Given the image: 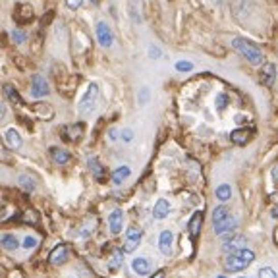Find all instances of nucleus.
<instances>
[{"label":"nucleus","instance_id":"nucleus-2","mask_svg":"<svg viewBox=\"0 0 278 278\" xmlns=\"http://www.w3.org/2000/svg\"><path fill=\"white\" fill-rule=\"evenodd\" d=\"M99 95H101V89H99V83H89V87L85 89L83 97L79 99V105H77V110L81 114H91L97 108V103H99Z\"/></svg>","mask_w":278,"mask_h":278},{"label":"nucleus","instance_id":"nucleus-34","mask_svg":"<svg viewBox=\"0 0 278 278\" xmlns=\"http://www.w3.org/2000/svg\"><path fill=\"white\" fill-rule=\"evenodd\" d=\"M259 278H278V276L270 267H263V269L259 270Z\"/></svg>","mask_w":278,"mask_h":278},{"label":"nucleus","instance_id":"nucleus-36","mask_svg":"<svg viewBox=\"0 0 278 278\" xmlns=\"http://www.w3.org/2000/svg\"><path fill=\"white\" fill-rule=\"evenodd\" d=\"M6 118H8V105L0 101V124H2Z\"/></svg>","mask_w":278,"mask_h":278},{"label":"nucleus","instance_id":"nucleus-41","mask_svg":"<svg viewBox=\"0 0 278 278\" xmlns=\"http://www.w3.org/2000/svg\"><path fill=\"white\" fill-rule=\"evenodd\" d=\"M151 278H164V270H159V272H155Z\"/></svg>","mask_w":278,"mask_h":278},{"label":"nucleus","instance_id":"nucleus-4","mask_svg":"<svg viewBox=\"0 0 278 278\" xmlns=\"http://www.w3.org/2000/svg\"><path fill=\"white\" fill-rule=\"evenodd\" d=\"M33 19H35V10H33L31 4H27V2L16 4V8H14V21L18 25H27Z\"/></svg>","mask_w":278,"mask_h":278},{"label":"nucleus","instance_id":"nucleus-37","mask_svg":"<svg viewBox=\"0 0 278 278\" xmlns=\"http://www.w3.org/2000/svg\"><path fill=\"white\" fill-rule=\"evenodd\" d=\"M64 2H66V6L70 10H79L81 4H83V0H64Z\"/></svg>","mask_w":278,"mask_h":278},{"label":"nucleus","instance_id":"nucleus-44","mask_svg":"<svg viewBox=\"0 0 278 278\" xmlns=\"http://www.w3.org/2000/svg\"><path fill=\"white\" fill-rule=\"evenodd\" d=\"M217 278H226V276H217Z\"/></svg>","mask_w":278,"mask_h":278},{"label":"nucleus","instance_id":"nucleus-33","mask_svg":"<svg viewBox=\"0 0 278 278\" xmlns=\"http://www.w3.org/2000/svg\"><path fill=\"white\" fill-rule=\"evenodd\" d=\"M37 243H39L37 238H33V236H25V240H23V248H25V250H35Z\"/></svg>","mask_w":278,"mask_h":278},{"label":"nucleus","instance_id":"nucleus-1","mask_svg":"<svg viewBox=\"0 0 278 278\" xmlns=\"http://www.w3.org/2000/svg\"><path fill=\"white\" fill-rule=\"evenodd\" d=\"M232 45H234V48L240 52L241 56L248 58L251 64H255V66L263 64V60H265V56H263V50H261L255 43H251L250 39L236 37L234 41H232Z\"/></svg>","mask_w":278,"mask_h":278},{"label":"nucleus","instance_id":"nucleus-23","mask_svg":"<svg viewBox=\"0 0 278 278\" xmlns=\"http://www.w3.org/2000/svg\"><path fill=\"white\" fill-rule=\"evenodd\" d=\"M18 186L21 190H25V192H35L37 190V182L33 180V176H29V174H19L18 176Z\"/></svg>","mask_w":278,"mask_h":278},{"label":"nucleus","instance_id":"nucleus-21","mask_svg":"<svg viewBox=\"0 0 278 278\" xmlns=\"http://www.w3.org/2000/svg\"><path fill=\"white\" fill-rule=\"evenodd\" d=\"M170 214V203L166 201V199H159V201L155 203V209H153V217L157 221H163Z\"/></svg>","mask_w":278,"mask_h":278},{"label":"nucleus","instance_id":"nucleus-43","mask_svg":"<svg viewBox=\"0 0 278 278\" xmlns=\"http://www.w3.org/2000/svg\"><path fill=\"white\" fill-rule=\"evenodd\" d=\"M272 217H274V219H278V205L274 207V209H272Z\"/></svg>","mask_w":278,"mask_h":278},{"label":"nucleus","instance_id":"nucleus-25","mask_svg":"<svg viewBox=\"0 0 278 278\" xmlns=\"http://www.w3.org/2000/svg\"><path fill=\"white\" fill-rule=\"evenodd\" d=\"M0 245L6 251H16L19 248V240L14 234H4V236L0 238Z\"/></svg>","mask_w":278,"mask_h":278},{"label":"nucleus","instance_id":"nucleus-14","mask_svg":"<svg viewBox=\"0 0 278 278\" xmlns=\"http://www.w3.org/2000/svg\"><path fill=\"white\" fill-rule=\"evenodd\" d=\"M87 166H89V170L93 172V176H95L97 182H105L106 180V170H105V166L101 164V161H99L97 157H89V159H87Z\"/></svg>","mask_w":278,"mask_h":278},{"label":"nucleus","instance_id":"nucleus-19","mask_svg":"<svg viewBox=\"0 0 278 278\" xmlns=\"http://www.w3.org/2000/svg\"><path fill=\"white\" fill-rule=\"evenodd\" d=\"M50 157L60 166H64V164H68L72 161V155L68 153L66 149H62V147H50Z\"/></svg>","mask_w":278,"mask_h":278},{"label":"nucleus","instance_id":"nucleus-40","mask_svg":"<svg viewBox=\"0 0 278 278\" xmlns=\"http://www.w3.org/2000/svg\"><path fill=\"white\" fill-rule=\"evenodd\" d=\"M108 137H110L112 141H116V139H118V132H116V130H110V132H108Z\"/></svg>","mask_w":278,"mask_h":278},{"label":"nucleus","instance_id":"nucleus-9","mask_svg":"<svg viewBox=\"0 0 278 278\" xmlns=\"http://www.w3.org/2000/svg\"><path fill=\"white\" fill-rule=\"evenodd\" d=\"M4 145L12 149V151H18L21 149V145H23V139H21V135L16 128H8L6 132H4Z\"/></svg>","mask_w":278,"mask_h":278},{"label":"nucleus","instance_id":"nucleus-30","mask_svg":"<svg viewBox=\"0 0 278 278\" xmlns=\"http://www.w3.org/2000/svg\"><path fill=\"white\" fill-rule=\"evenodd\" d=\"M226 217H228V209H226L224 205H221V207H217V209L212 211V221H214V222L222 221V219H226Z\"/></svg>","mask_w":278,"mask_h":278},{"label":"nucleus","instance_id":"nucleus-38","mask_svg":"<svg viewBox=\"0 0 278 278\" xmlns=\"http://www.w3.org/2000/svg\"><path fill=\"white\" fill-rule=\"evenodd\" d=\"M147 101H149V89H147V87H143V89L139 91V103H141V105H145Z\"/></svg>","mask_w":278,"mask_h":278},{"label":"nucleus","instance_id":"nucleus-28","mask_svg":"<svg viewBox=\"0 0 278 278\" xmlns=\"http://www.w3.org/2000/svg\"><path fill=\"white\" fill-rule=\"evenodd\" d=\"M214 193H217V197H219L221 201H228V199L232 197V188L228 186V183H222V186L217 188V192Z\"/></svg>","mask_w":278,"mask_h":278},{"label":"nucleus","instance_id":"nucleus-31","mask_svg":"<svg viewBox=\"0 0 278 278\" xmlns=\"http://www.w3.org/2000/svg\"><path fill=\"white\" fill-rule=\"evenodd\" d=\"M122 253H124V250L120 251V250H116L114 251V257H112V261H110V269L116 270L120 265H122Z\"/></svg>","mask_w":278,"mask_h":278},{"label":"nucleus","instance_id":"nucleus-32","mask_svg":"<svg viewBox=\"0 0 278 278\" xmlns=\"http://www.w3.org/2000/svg\"><path fill=\"white\" fill-rule=\"evenodd\" d=\"M176 70H178V72H192L193 64L190 60H180V62H176Z\"/></svg>","mask_w":278,"mask_h":278},{"label":"nucleus","instance_id":"nucleus-22","mask_svg":"<svg viewBox=\"0 0 278 278\" xmlns=\"http://www.w3.org/2000/svg\"><path fill=\"white\" fill-rule=\"evenodd\" d=\"M248 245V240L243 236H232L228 241H224V251H238V250H243Z\"/></svg>","mask_w":278,"mask_h":278},{"label":"nucleus","instance_id":"nucleus-10","mask_svg":"<svg viewBox=\"0 0 278 278\" xmlns=\"http://www.w3.org/2000/svg\"><path fill=\"white\" fill-rule=\"evenodd\" d=\"M274 77H276V66H274V64L267 62V64H263V66H261L259 81L263 83V85L270 87L272 83H274Z\"/></svg>","mask_w":278,"mask_h":278},{"label":"nucleus","instance_id":"nucleus-24","mask_svg":"<svg viewBox=\"0 0 278 278\" xmlns=\"http://www.w3.org/2000/svg\"><path fill=\"white\" fill-rule=\"evenodd\" d=\"M130 174H132V168L130 166H118L114 172H112V182L116 186H120V183H124L128 178H130Z\"/></svg>","mask_w":278,"mask_h":278},{"label":"nucleus","instance_id":"nucleus-18","mask_svg":"<svg viewBox=\"0 0 278 278\" xmlns=\"http://www.w3.org/2000/svg\"><path fill=\"white\" fill-rule=\"evenodd\" d=\"M2 93H4V97L8 99L10 103H14V105H18V106H23V99H21L19 91L12 85V83H4V85H2Z\"/></svg>","mask_w":278,"mask_h":278},{"label":"nucleus","instance_id":"nucleus-7","mask_svg":"<svg viewBox=\"0 0 278 278\" xmlns=\"http://www.w3.org/2000/svg\"><path fill=\"white\" fill-rule=\"evenodd\" d=\"M85 134V124L83 122H77V124H72V126H66L62 130V139L64 141H79L81 137Z\"/></svg>","mask_w":278,"mask_h":278},{"label":"nucleus","instance_id":"nucleus-35","mask_svg":"<svg viewBox=\"0 0 278 278\" xmlns=\"http://www.w3.org/2000/svg\"><path fill=\"white\" fill-rule=\"evenodd\" d=\"M120 137H122V141H124V143H132V139H134V132H132L130 128H126V130H122Z\"/></svg>","mask_w":278,"mask_h":278},{"label":"nucleus","instance_id":"nucleus-39","mask_svg":"<svg viewBox=\"0 0 278 278\" xmlns=\"http://www.w3.org/2000/svg\"><path fill=\"white\" fill-rule=\"evenodd\" d=\"M149 56H151V58H161V48H159V47H151V48H149Z\"/></svg>","mask_w":278,"mask_h":278},{"label":"nucleus","instance_id":"nucleus-45","mask_svg":"<svg viewBox=\"0 0 278 278\" xmlns=\"http://www.w3.org/2000/svg\"><path fill=\"white\" fill-rule=\"evenodd\" d=\"M93 2H95V4H97V2H99V0H93Z\"/></svg>","mask_w":278,"mask_h":278},{"label":"nucleus","instance_id":"nucleus-16","mask_svg":"<svg viewBox=\"0 0 278 278\" xmlns=\"http://www.w3.org/2000/svg\"><path fill=\"white\" fill-rule=\"evenodd\" d=\"M33 112H35V116L41 118V120H52V118H54V108H52V105L41 103V101H37V103L33 105Z\"/></svg>","mask_w":278,"mask_h":278},{"label":"nucleus","instance_id":"nucleus-5","mask_svg":"<svg viewBox=\"0 0 278 278\" xmlns=\"http://www.w3.org/2000/svg\"><path fill=\"white\" fill-rule=\"evenodd\" d=\"M50 93V85H48L47 77L41 76V74H35L31 77V97L35 99H43Z\"/></svg>","mask_w":278,"mask_h":278},{"label":"nucleus","instance_id":"nucleus-8","mask_svg":"<svg viewBox=\"0 0 278 278\" xmlns=\"http://www.w3.org/2000/svg\"><path fill=\"white\" fill-rule=\"evenodd\" d=\"M68 255H70V250H68L66 243H58L56 248L48 253V263L50 265H62L68 261Z\"/></svg>","mask_w":278,"mask_h":278},{"label":"nucleus","instance_id":"nucleus-29","mask_svg":"<svg viewBox=\"0 0 278 278\" xmlns=\"http://www.w3.org/2000/svg\"><path fill=\"white\" fill-rule=\"evenodd\" d=\"M228 103H230V99H228V95H224V93L217 95V99H214V106H217V110H224V108L228 106Z\"/></svg>","mask_w":278,"mask_h":278},{"label":"nucleus","instance_id":"nucleus-15","mask_svg":"<svg viewBox=\"0 0 278 278\" xmlns=\"http://www.w3.org/2000/svg\"><path fill=\"white\" fill-rule=\"evenodd\" d=\"M172 241H174V234L170 230L161 232L159 236V250L163 255H172Z\"/></svg>","mask_w":278,"mask_h":278},{"label":"nucleus","instance_id":"nucleus-20","mask_svg":"<svg viewBox=\"0 0 278 278\" xmlns=\"http://www.w3.org/2000/svg\"><path fill=\"white\" fill-rule=\"evenodd\" d=\"M132 269H134L135 274L145 276V274L151 272V261L145 259V257H135V259L132 261Z\"/></svg>","mask_w":278,"mask_h":278},{"label":"nucleus","instance_id":"nucleus-26","mask_svg":"<svg viewBox=\"0 0 278 278\" xmlns=\"http://www.w3.org/2000/svg\"><path fill=\"white\" fill-rule=\"evenodd\" d=\"M201 224H203V212L201 211L193 212L192 221H190V224H188V230H190V234H192V236H197L199 230H201Z\"/></svg>","mask_w":278,"mask_h":278},{"label":"nucleus","instance_id":"nucleus-3","mask_svg":"<svg viewBox=\"0 0 278 278\" xmlns=\"http://www.w3.org/2000/svg\"><path fill=\"white\" fill-rule=\"evenodd\" d=\"M95 35L99 45L103 48H110L114 45V31L110 29V25L106 21H97L95 25Z\"/></svg>","mask_w":278,"mask_h":278},{"label":"nucleus","instance_id":"nucleus-12","mask_svg":"<svg viewBox=\"0 0 278 278\" xmlns=\"http://www.w3.org/2000/svg\"><path fill=\"white\" fill-rule=\"evenodd\" d=\"M245 267H250V263H245L238 253H232V255H228V259L224 261V269L228 272H238V270H243Z\"/></svg>","mask_w":278,"mask_h":278},{"label":"nucleus","instance_id":"nucleus-6","mask_svg":"<svg viewBox=\"0 0 278 278\" xmlns=\"http://www.w3.org/2000/svg\"><path fill=\"white\" fill-rule=\"evenodd\" d=\"M141 238H143V232L139 228L132 226L130 230L126 232V243H124V253H132V251L137 250V245L141 243Z\"/></svg>","mask_w":278,"mask_h":278},{"label":"nucleus","instance_id":"nucleus-11","mask_svg":"<svg viewBox=\"0 0 278 278\" xmlns=\"http://www.w3.org/2000/svg\"><path fill=\"white\" fill-rule=\"evenodd\" d=\"M236 226H238V221L234 219V217H226V219H222V221L214 222V232L219 234V236H224V234H230V232L236 230Z\"/></svg>","mask_w":278,"mask_h":278},{"label":"nucleus","instance_id":"nucleus-27","mask_svg":"<svg viewBox=\"0 0 278 278\" xmlns=\"http://www.w3.org/2000/svg\"><path fill=\"white\" fill-rule=\"evenodd\" d=\"M10 39H12V43H16V45H23V43H27V33L23 31V29H12L10 31Z\"/></svg>","mask_w":278,"mask_h":278},{"label":"nucleus","instance_id":"nucleus-13","mask_svg":"<svg viewBox=\"0 0 278 278\" xmlns=\"http://www.w3.org/2000/svg\"><path fill=\"white\" fill-rule=\"evenodd\" d=\"M253 134H255V132H253L251 128H238V130H234L230 134V139H232V143H236V145H245V143H250Z\"/></svg>","mask_w":278,"mask_h":278},{"label":"nucleus","instance_id":"nucleus-46","mask_svg":"<svg viewBox=\"0 0 278 278\" xmlns=\"http://www.w3.org/2000/svg\"><path fill=\"white\" fill-rule=\"evenodd\" d=\"M241 278H243V276H241Z\"/></svg>","mask_w":278,"mask_h":278},{"label":"nucleus","instance_id":"nucleus-42","mask_svg":"<svg viewBox=\"0 0 278 278\" xmlns=\"http://www.w3.org/2000/svg\"><path fill=\"white\" fill-rule=\"evenodd\" d=\"M272 178H274V182H278V166L272 170Z\"/></svg>","mask_w":278,"mask_h":278},{"label":"nucleus","instance_id":"nucleus-17","mask_svg":"<svg viewBox=\"0 0 278 278\" xmlns=\"http://www.w3.org/2000/svg\"><path fill=\"white\" fill-rule=\"evenodd\" d=\"M108 226H110V232H112V234H120V232H122V226H124V212L120 211V209L110 212Z\"/></svg>","mask_w":278,"mask_h":278}]
</instances>
